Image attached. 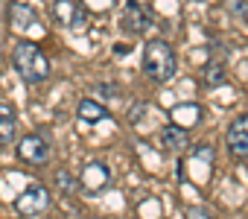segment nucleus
Here are the masks:
<instances>
[{"label":"nucleus","instance_id":"obj_1","mask_svg":"<svg viewBox=\"0 0 248 219\" xmlns=\"http://www.w3.org/2000/svg\"><path fill=\"white\" fill-rule=\"evenodd\" d=\"M12 67L27 85H38L50 76V62L35 41H18L12 50Z\"/></svg>","mask_w":248,"mask_h":219},{"label":"nucleus","instance_id":"obj_2","mask_svg":"<svg viewBox=\"0 0 248 219\" xmlns=\"http://www.w3.org/2000/svg\"><path fill=\"white\" fill-rule=\"evenodd\" d=\"M143 70L155 82L172 79V73H175V53H172V47L167 41H161V38L149 41L143 47Z\"/></svg>","mask_w":248,"mask_h":219},{"label":"nucleus","instance_id":"obj_3","mask_svg":"<svg viewBox=\"0 0 248 219\" xmlns=\"http://www.w3.org/2000/svg\"><path fill=\"white\" fill-rule=\"evenodd\" d=\"M50 204H53V196L44 184H32L15 199V210L21 216H44L50 210Z\"/></svg>","mask_w":248,"mask_h":219},{"label":"nucleus","instance_id":"obj_4","mask_svg":"<svg viewBox=\"0 0 248 219\" xmlns=\"http://www.w3.org/2000/svg\"><path fill=\"white\" fill-rule=\"evenodd\" d=\"M18 158L30 167H44L50 161V143L41 135H24L18 141Z\"/></svg>","mask_w":248,"mask_h":219},{"label":"nucleus","instance_id":"obj_5","mask_svg":"<svg viewBox=\"0 0 248 219\" xmlns=\"http://www.w3.org/2000/svg\"><path fill=\"white\" fill-rule=\"evenodd\" d=\"M225 141H228L231 155H236V158H248V114H239V117L231 123Z\"/></svg>","mask_w":248,"mask_h":219},{"label":"nucleus","instance_id":"obj_6","mask_svg":"<svg viewBox=\"0 0 248 219\" xmlns=\"http://www.w3.org/2000/svg\"><path fill=\"white\" fill-rule=\"evenodd\" d=\"M149 27V12L143 3H138V0H129L126 3V12H123V30H126L129 35H140L146 32Z\"/></svg>","mask_w":248,"mask_h":219},{"label":"nucleus","instance_id":"obj_7","mask_svg":"<svg viewBox=\"0 0 248 219\" xmlns=\"http://www.w3.org/2000/svg\"><path fill=\"white\" fill-rule=\"evenodd\" d=\"M9 27L15 32H30L38 27V18H35V9L27 6V3H9Z\"/></svg>","mask_w":248,"mask_h":219},{"label":"nucleus","instance_id":"obj_8","mask_svg":"<svg viewBox=\"0 0 248 219\" xmlns=\"http://www.w3.org/2000/svg\"><path fill=\"white\" fill-rule=\"evenodd\" d=\"M53 15H56L59 24H64V27H70V30H76V32L85 27V12H82L76 3H70V0H59V3L53 6Z\"/></svg>","mask_w":248,"mask_h":219},{"label":"nucleus","instance_id":"obj_9","mask_svg":"<svg viewBox=\"0 0 248 219\" xmlns=\"http://www.w3.org/2000/svg\"><path fill=\"white\" fill-rule=\"evenodd\" d=\"M108 181H111V172L105 164H88L82 170V187H88L91 193H99Z\"/></svg>","mask_w":248,"mask_h":219},{"label":"nucleus","instance_id":"obj_10","mask_svg":"<svg viewBox=\"0 0 248 219\" xmlns=\"http://www.w3.org/2000/svg\"><path fill=\"white\" fill-rule=\"evenodd\" d=\"M18 135V117H15V108L0 102V146H9Z\"/></svg>","mask_w":248,"mask_h":219},{"label":"nucleus","instance_id":"obj_11","mask_svg":"<svg viewBox=\"0 0 248 219\" xmlns=\"http://www.w3.org/2000/svg\"><path fill=\"white\" fill-rule=\"evenodd\" d=\"M76 111H79L82 123H102V120H108V108L102 102H96V99H82Z\"/></svg>","mask_w":248,"mask_h":219},{"label":"nucleus","instance_id":"obj_12","mask_svg":"<svg viewBox=\"0 0 248 219\" xmlns=\"http://www.w3.org/2000/svg\"><path fill=\"white\" fill-rule=\"evenodd\" d=\"M161 146L167 152H181L187 149V132L178 129V126H164L161 129Z\"/></svg>","mask_w":248,"mask_h":219},{"label":"nucleus","instance_id":"obj_13","mask_svg":"<svg viewBox=\"0 0 248 219\" xmlns=\"http://www.w3.org/2000/svg\"><path fill=\"white\" fill-rule=\"evenodd\" d=\"M204 82H207L210 88L225 82V67H222V62H210V64L204 67Z\"/></svg>","mask_w":248,"mask_h":219},{"label":"nucleus","instance_id":"obj_14","mask_svg":"<svg viewBox=\"0 0 248 219\" xmlns=\"http://www.w3.org/2000/svg\"><path fill=\"white\" fill-rule=\"evenodd\" d=\"M56 184H59V190H62L64 196L76 190V178H73V175H70L67 170H59V172H56Z\"/></svg>","mask_w":248,"mask_h":219},{"label":"nucleus","instance_id":"obj_15","mask_svg":"<svg viewBox=\"0 0 248 219\" xmlns=\"http://www.w3.org/2000/svg\"><path fill=\"white\" fill-rule=\"evenodd\" d=\"M225 6H228V12H233V15H245V12H248V0H225Z\"/></svg>","mask_w":248,"mask_h":219},{"label":"nucleus","instance_id":"obj_16","mask_svg":"<svg viewBox=\"0 0 248 219\" xmlns=\"http://www.w3.org/2000/svg\"><path fill=\"white\" fill-rule=\"evenodd\" d=\"M196 155H199L202 161H204V158H207V161H213V149H210L207 143H202V149H196Z\"/></svg>","mask_w":248,"mask_h":219}]
</instances>
